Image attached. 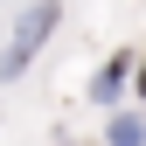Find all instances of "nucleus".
I'll return each mask as SVG.
<instances>
[{"label":"nucleus","instance_id":"obj_1","mask_svg":"<svg viewBox=\"0 0 146 146\" xmlns=\"http://www.w3.org/2000/svg\"><path fill=\"white\" fill-rule=\"evenodd\" d=\"M56 21H63V0H35L21 21H14L7 49H0V84H21V77H28V63L42 56V42L56 35Z\"/></svg>","mask_w":146,"mask_h":146},{"label":"nucleus","instance_id":"obj_2","mask_svg":"<svg viewBox=\"0 0 146 146\" xmlns=\"http://www.w3.org/2000/svg\"><path fill=\"white\" fill-rule=\"evenodd\" d=\"M125 84H132V49H118V56L90 77V104H118V90H125Z\"/></svg>","mask_w":146,"mask_h":146},{"label":"nucleus","instance_id":"obj_3","mask_svg":"<svg viewBox=\"0 0 146 146\" xmlns=\"http://www.w3.org/2000/svg\"><path fill=\"white\" fill-rule=\"evenodd\" d=\"M104 146H146V118H139V111H111Z\"/></svg>","mask_w":146,"mask_h":146},{"label":"nucleus","instance_id":"obj_4","mask_svg":"<svg viewBox=\"0 0 146 146\" xmlns=\"http://www.w3.org/2000/svg\"><path fill=\"white\" fill-rule=\"evenodd\" d=\"M132 90H139V98H146V56L132 63Z\"/></svg>","mask_w":146,"mask_h":146}]
</instances>
